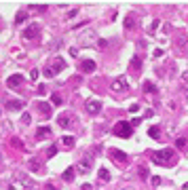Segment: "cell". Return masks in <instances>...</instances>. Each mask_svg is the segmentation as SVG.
I'll list each match as a JSON object with an SVG mask.
<instances>
[{
	"label": "cell",
	"mask_w": 188,
	"mask_h": 190,
	"mask_svg": "<svg viewBox=\"0 0 188 190\" xmlns=\"http://www.w3.org/2000/svg\"><path fill=\"white\" fill-rule=\"evenodd\" d=\"M9 190H34V182L28 173H17L9 184Z\"/></svg>",
	"instance_id": "cell-1"
},
{
	"label": "cell",
	"mask_w": 188,
	"mask_h": 190,
	"mask_svg": "<svg viewBox=\"0 0 188 190\" xmlns=\"http://www.w3.org/2000/svg\"><path fill=\"white\" fill-rule=\"evenodd\" d=\"M150 161L154 165H169L173 161V150L171 148H163V150H154L150 154Z\"/></svg>",
	"instance_id": "cell-2"
},
{
	"label": "cell",
	"mask_w": 188,
	"mask_h": 190,
	"mask_svg": "<svg viewBox=\"0 0 188 190\" xmlns=\"http://www.w3.org/2000/svg\"><path fill=\"white\" fill-rule=\"evenodd\" d=\"M131 133H133V127H131V123H125V120H120L114 125V135L116 137H123V140H127L131 137Z\"/></svg>",
	"instance_id": "cell-3"
},
{
	"label": "cell",
	"mask_w": 188,
	"mask_h": 190,
	"mask_svg": "<svg viewBox=\"0 0 188 190\" xmlns=\"http://www.w3.org/2000/svg\"><path fill=\"white\" fill-rule=\"evenodd\" d=\"M21 83H24V76H21V74H13V76L7 78V87H9V89H17Z\"/></svg>",
	"instance_id": "cell-4"
},
{
	"label": "cell",
	"mask_w": 188,
	"mask_h": 190,
	"mask_svg": "<svg viewBox=\"0 0 188 190\" xmlns=\"http://www.w3.org/2000/svg\"><path fill=\"white\" fill-rule=\"evenodd\" d=\"M102 110V101L99 99H89L87 101V114H97Z\"/></svg>",
	"instance_id": "cell-5"
},
{
	"label": "cell",
	"mask_w": 188,
	"mask_h": 190,
	"mask_svg": "<svg viewBox=\"0 0 188 190\" xmlns=\"http://www.w3.org/2000/svg\"><path fill=\"white\" fill-rule=\"evenodd\" d=\"M127 76H120V78H116L114 83H112V91H127Z\"/></svg>",
	"instance_id": "cell-6"
},
{
	"label": "cell",
	"mask_w": 188,
	"mask_h": 190,
	"mask_svg": "<svg viewBox=\"0 0 188 190\" xmlns=\"http://www.w3.org/2000/svg\"><path fill=\"white\" fill-rule=\"evenodd\" d=\"M81 72H85V74L95 72V61L93 59H82L81 61Z\"/></svg>",
	"instance_id": "cell-7"
},
{
	"label": "cell",
	"mask_w": 188,
	"mask_h": 190,
	"mask_svg": "<svg viewBox=\"0 0 188 190\" xmlns=\"http://www.w3.org/2000/svg\"><path fill=\"white\" fill-rule=\"evenodd\" d=\"M38 30H40V28H38L36 24L28 25V28H25V32H24V38H28V40H30V38H34V36L38 34Z\"/></svg>",
	"instance_id": "cell-8"
},
{
	"label": "cell",
	"mask_w": 188,
	"mask_h": 190,
	"mask_svg": "<svg viewBox=\"0 0 188 190\" xmlns=\"http://www.w3.org/2000/svg\"><path fill=\"white\" fill-rule=\"evenodd\" d=\"M49 135H51V129H49V127H40V129L36 131V142H40V140H47Z\"/></svg>",
	"instance_id": "cell-9"
},
{
	"label": "cell",
	"mask_w": 188,
	"mask_h": 190,
	"mask_svg": "<svg viewBox=\"0 0 188 190\" xmlns=\"http://www.w3.org/2000/svg\"><path fill=\"white\" fill-rule=\"evenodd\" d=\"M38 110H40L45 116H51V112H53L51 104H47V101H38Z\"/></svg>",
	"instance_id": "cell-10"
},
{
	"label": "cell",
	"mask_w": 188,
	"mask_h": 190,
	"mask_svg": "<svg viewBox=\"0 0 188 190\" xmlns=\"http://www.w3.org/2000/svg\"><path fill=\"white\" fill-rule=\"evenodd\" d=\"M24 106L25 104L19 101V99H9V101H7V108H9V110H21Z\"/></svg>",
	"instance_id": "cell-11"
},
{
	"label": "cell",
	"mask_w": 188,
	"mask_h": 190,
	"mask_svg": "<svg viewBox=\"0 0 188 190\" xmlns=\"http://www.w3.org/2000/svg\"><path fill=\"white\" fill-rule=\"evenodd\" d=\"M63 68H66V61L61 59V57H55V59H53V72L57 74V72H61Z\"/></svg>",
	"instance_id": "cell-12"
},
{
	"label": "cell",
	"mask_w": 188,
	"mask_h": 190,
	"mask_svg": "<svg viewBox=\"0 0 188 190\" xmlns=\"http://www.w3.org/2000/svg\"><path fill=\"white\" fill-rule=\"evenodd\" d=\"M25 21H28V13H25V11H19L17 15H15V24H17V25L25 24Z\"/></svg>",
	"instance_id": "cell-13"
},
{
	"label": "cell",
	"mask_w": 188,
	"mask_h": 190,
	"mask_svg": "<svg viewBox=\"0 0 188 190\" xmlns=\"http://www.w3.org/2000/svg\"><path fill=\"white\" fill-rule=\"evenodd\" d=\"M148 135H150L152 140H159V137H161V127H156V125L150 127V129H148Z\"/></svg>",
	"instance_id": "cell-14"
},
{
	"label": "cell",
	"mask_w": 188,
	"mask_h": 190,
	"mask_svg": "<svg viewBox=\"0 0 188 190\" xmlns=\"http://www.w3.org/2000/svg\"><path fill=\"white\" fill-rule=\"evenodd\" d=\"M112 156H114V161H118V163H127V154H125V152L112 150Z\"/></svg>",
	"instance_id": "cell-15"
},
{
	"label": "cell",
	"mask_w": 188,
	"mask_h": 190,
	"mask_svg": "<svg viewBox=\"0 0 188 190\" xmlns=\"http://www.w3.org/2000/svg\"><path fill=\"white\" fill-rule=\"evenodd\" d=\"M74 175H76V171H74V169H66V171H63V173H61V178L66 179V182H72V179H74Z\"/></svg>",
	"instance_id": "cell-16"
},
{
	"label": "cell",
	"mask_w": 188,
	"mask_h": 190,
	"mask_svg": "<svg viewBox=\"0 0 188 190\" xmlns=\"http://www.w3.org/2000/svg\"><path fill=\"white\" fill-rule=\"evenodd\" d=\"M57 123H59V127H63V129H66V127L70 125V116H68V114H61V116L57 119Z\"/></svg>",
	"instance_id": "cell-17"
},
{
	"label": "cell",
	"mask_w": 188,
	"mask_h": 190,
	"mask_svg": "<svg viewBox=\"0 0 188 190\" xmlns=\"http://www.w3.org/2000/svg\"><path fill=\"white\" fill-rule=\"evenodd\" d=\"M51 101H53V106H61V104H63V99H61V95H59V93L51 95Z\"/></svg>",
	"instance_id": "cell-18"
},
{
	"label": "cell",
	"mask_w": 188,
	"mask_h": 190,
	"mask_svg": "<svg viewBox=\"0 0 188 190\" xmlns=\"http://www.w3.org/2000/svg\"><path fill=\"white\" fill-rule=\"evenodd\" d=\"M89 169H91V167H89V161H82L81 165H78V169H76V171H78V173H87Z\"/></svg>",
	"instance_id": "cell-19"
},
{
	"label": "cell",
	"mask_w": 188,
	"mask_h": 190,
	"mask_svg": "<svg viewBox=\"0 0 188 190\" xmlns=\"http://www.w3.org/2000/svg\"><path fill=\"white\" fill-rule=\"evenodd\" d=\"M97 175H99V179H104V182H108V179H110V171H108V169H104V167H102Z\"/></svg>",
	"instance_id": "cell-20"
},
{
	"label": "cell",
	"mask_w": 188,
	"mask_h": 190,
	"mask_svg": "<svg viewBox=\"0 0 188 190\" xmlns=\"http://www.w3.org/2000/svg\"><path fill=\"white\" fill-rule=\"evenodd\" d=\"M21 123H24V125H30V123H32V114H30V112H24V114H21Z\"/></svg>",
	"instance_id": "cell-21"
},
{
	"label": "cell",
	"mask_w": 188,
	"mask_h": 190,
	"mask_svg": "<svg viewBox=\"0 0 188 190\" xmlns=\"http://www.w3.org/2000/svg\"><path fill=\"white\" fill-rule=\"evenodd\" d=\"M131 66H133V70H138V72H140V68H142V59H140V57H133Z\"/></svg>",
	"instance_id": "cell-22"
},
{
	"label": "cell",
	"mask_w": 188,
	"mask_h": 190,
	"mask_svg": "<svg viewBox=\"0 0 188 190\" xmlns=\"http://www.w3.org/2000/svg\"><path fill=\"white\" fill-rule=\"evenodd\" d=\"M144 91H146V93H154V91H156V87H154L152 83H146V84H144Z\"/></svg>",
	"instance_id": "cell-23"
},
{
	"label": "cell",
	"mask_w": 188,
	"mask_h": 190,
	"mask_svg": "<svg viewBox=\"0 0 188 190\" xmlns=\"http://www.w3.org/2000/svg\"><path fill=\"white\" fill-rule=\"evenodd\" d=\"M55 154H57V148H55V146H49L47 148V156L51 158V156H55Z\"/></svg>",
	"instance_id": "cell-24"
},
{
	"label": "cell",
	"mask_w": 188,
	"mask_h": 190,
	"mask_svg": "<svg viewBox=\"0 0 188 190\" xmlns=\"http://www.w3.org/2000/svg\"><path fill=\"white\" fill-rule=\"evenodd\" d=\"M11 144H13V146H17V148H24V142H21V140H17V137H13Z\"/></svg>",
	"instance_id": "cell-25"
},
{
	"label": "cell",
	"mask_w": 188,
	"mask_h": 190,
	"mask_svg": "<svg viewBox=\"0 0 188 190\" xmlns=\"http://www.w3.org/2000/svg\"><path fill=\"white\" fill-rule=\"evenodd\" d=\"M63 144H66V146H74V137L66 135V137H63Z\"/></svg>",
	"instance_id": "cell-26"
},
{
	"label": "cell",
	"mask_w": 188,
	"mask_h": 190,
	"mask_svg": "<svg viewBox=\"0 0 188 190\" xmlns=\"http://www.w3.org/2000/svg\"><path fill=\"white\" fill-rule=\"evenodd\" d=\"M125 28H127V30L133 28V17H127V19H125Z\"/></svg>",
	"instance_id": "cell-27"
},
{
	"label": "cell",
	"mask_w": 188,
	"mask_h": 190,
	"mask_svg": "<svg viewBox=\"0 0 188 190\" xmlns=\"http://www.w3.org/2000/svg\"><path fill=\"white\" fill-rule=\"evenodd\" d=\"M42 74H45V76H47V78H51V76H53V74H55V72H53V68H45V72H42Z\"/></svg>",
	"instance_id": "cell-28"
},
{
	"label": "cell",
	"mask_w": 188,
	"mask_h": 190,
	"mask_svg": "<svg viewBox=\"0 0 188 190\" xmlns=\"http://www.w3.org/2000/svg\"><path fill=\"white\" fill-rule=\"evenodd\" d=\"M152 55H154V57H163V55H165V51H163V49H154V53H152Z\"/></svg>",
	"instance_id": "cell-29"
},
{
	"label": "cell",
	"mask_w": 188,
	"mask_h": 190,
	"mask_svg": "<svg viewBox=\"0 0 188 190\" xmlns=\"http://www.w3.org/2000/svg\"><path fill=\"white\" fill-rule=\"evenodd\" d=\"M176 146H177V148H184V146H186V140H184V137H180V140L176 142Z\"/></svg>",
	"instance_id": "cell-30"
},
{
	"label": "cell",
	"mask_w": 188,
	"mask_h": 190,
	"mask_svg": "<svg viewBox=\"0 0 188 190\" xmlns=\"http://www.w3.org/2000/svg\"><path fill=\"white\" fill-rule=\"evenodd\" d=\"M159 25H161V21H156V19H154V21H152V25H150V32H152V34H154V30H156Z\"/></svg>",
	"instance_id": "cell-31"
},
{
	"label": "cell",
	"mask_w": 188,
	"mask_h": 190,
	"mask_svg": "<svg viewBox=\"0 0 188 190\" xmlns=\"http://www.w3.org/2000/svg\"><path fill=\"white\" fill-rule=\"evenodd\" d=\"M30 167H32L34 171H38V169H40V163H38V161H32V163H30Z\"/></svg>",
	"instance_id": "cell-32"
},
{
	"label": "cell",
	"mask_w": 188,
	"mask_h": 190,
	"mask_svg": "<svg viewBox=\"0 0 188 190\" xmlns=\"http://www.w3.org/2000/svg\"><path fill=\"white\" fill-rule=\"evenodd\" d=\"M140 175L142 178H148V169L146 167H140Z\"/></svg>",
	"instance_id": "cell-33"
},
{
	"label": "cell",
	"mask_w": 188,
	"mask_h": 190,
	"mask_svg": "<svg viewBox=\"0 0 188 190\" xmlns=\"http://www.w3.org/2000/svg\"><path fill=\"white\" fill-rule=\"evenodd\" d=\"M97 47H99L102 51H104V49L108 47V42H106V40H97Z\"/></svg>",
	"instance_id": "cell-34"
},
{
	"label": "cell",
	"mask_w": 188,
	"mask_h": 190,
	"mask_svg": "<svg viewBox=\"0 0 188 190\" xmlns=\"http://www.w3.org/2000/svg\"><path fill=\"white\" fill-rule=\"evenodd\" d=\"M30 76H32V80H36V78L40 76V72H38V70H32V74H30Z\"/></svg>",
	"instance_id": "cell-35"
},
{
	"label": "cell",
	"mask_w": 188,
	"mask_h": 190,
	"mask_svg": "<svg viewBox=\"0 0 188 190\" xmlns=\"http://www.w3.org/2000/svg\"><path fill=\"white\" fill-rule=\"evenodd\" d=\"M138 110H140L138 104H131V106H129V112H138Z\"/></svg>",
	"instance_id": "cell-36"
},
{
	"label": "cell",
	"mask_w": 188,
	"mask_h": 190,
	"mask_svg": "<svg viewBox=\"0 0 188 190\" xmlns=\"http://www.w3.org/2000/svg\"><path fill=\"white\" fill-rule=\"evenodd\" d=\"M38 93L45 95V93H47V87H45V84H40V87H38Z\"/></svg>",
	"instance_id": "cell-37"
},
{
	"label": "cell",
	"mask_w": 188,
	"mask_h": 190,
	"mask_svg": "<svg viewBox=\"0 0 188 190\" xmlns=\"http://www.w3.org/2000/svg\"><path fill=\"white\" fill-rule=\"evenodd\" d=\"M140 123H142V119H133V120H131V127H138Z\"/></svg>",
	"instance_id": "cell-38"
},
{
	"label": "cell",
	"mask_w": 188,
	"mask_h": 190,
	"mask_svg": "<svg viewBox=\"0 0 188 190\" xmlns=\"http://www.w3.org/2000/svg\"><path fill=\"white\" fill-rule=\"evenodd\" d=\"M150 182H152L154 186H159V184H161V178H156V175H154V178H152V179H150Z\"/></svg>",
	"instance_id": "cell-39"
},
{
	"label": "cell",
	"mask_w": 188,
	"mask_h": 190,
	"mask_svg": "<svg viewBox=\"0 0 188 190\" xmlns=\"http://www.w3.org/2000/svg\"><path fill=\"white\" fill-rule=\"evenodd\" d=\"M81 190H93V186H91V184H82Z\"/></svg>",
	"instance_id": "cell-40"
},
{
	"label": "cell",
	"mask_w": 188,
	"mask_h": 190,
	"mask_svg": "<svg viewBox=\"0 0 188 190\" xmlns=\"http://www.w3.org/2000/svg\"><path fill=\"white\" fill-rule=\"evenodd\" d=\"M182 78H184V83H188V72H184V74H182Z\"/></svg>",
	"instance_id": "cell-41"
},
{
	"label": "cell",
	"mask_w": 188,
	"mask_h": 190,
	"mask_svg": "<svg viewBox=\"0 0 188 190\" xmlns=\"http://www.w3.org/2000/svg\"><path fill=\"white\" fill-rule=\"evenodd\" d=\"M0 156H2V154H0Z\"/></svg>",
	"instance_id": "cell-42"
}]
</instances>
